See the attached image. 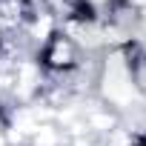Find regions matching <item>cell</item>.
I'll return each instance as SVG.
<instances>
[{
    "instance_id": "obj_1",
    "label": "cell",
    "mask_w": 146,
    "mask_h": 146,
    "mask_svg": "<svg viewBox=\"0 0 146 146\" xmlns=\"http://www.w3.org/2000/svg\"><path fill=\"white\" fill-rule=\"evenodd\" d=\"M37 60H40V66H43V72H46L49 78H66V75H72V72L80 66L83 52L78 49V43L72 40V37H66L57 29L37 49Z\"/></svg>"
},
{
    "instance_id": "obj_2",
    "label": "cell",
    "mask_w": 146,
    "mask_h": 146,
    "mask_svg": "<svg viewBox=\"0 0 146 146\" xmlns=\"http://www.w3.org/2000/svg\"><path fill=\"white\" fill-rule=\"evenodd\" d=\"M120 120H123V117H120L115 109H109L106 103H100L98 98H92V103L83 106V126H86V132L95 135L98 140H100L103 135H109L115 126H120Z\"/></svg>"
},
{
    "instance_id": "obj_3",
    "label": "cell",
    "mask_w": 146,
    "mask_h": 146,
    "mask_svg": "<svg viewBox=\"0 0 146 146\" xmlns=\"http://www.w3.org/2000/svg\"><path fill=\"white\" fill-rule=\"evenodd\" d=\"M29 146H66V132H63V129H60L54 120L40 123V126L32 132Z\"/></svg>"
},
{
    "instance_id": "obj_4",
    "label": "cell",
    "mask_w": 146,
    "mask_h": 146,
    "mask_svg": "<svg viewBox=\"0 0 146 146\" xmlns=\"http://www.w3.org/2000/svg\"><path fill=\"white\" fill-rule=\"evenodd\" d=\"M132 78H135V86H137V92L143 95V100H146V57H140L137 63H135V69H132Z\"/></svg>"
},
{
    "instance_id": "obj_5",
    "label": "cell",
    "mask_w": 146,
    "mask_h": 146,
    "mask_svg": "<svg viewBox=\"0 0 146 146\" xmlns=\"http://www.w3.org/2000/svg\"><path fill=\"white\" fill-rule=\"evenodd\" d=\"M0 106H3V98H0Z\"/></svg>"
}]
</instances>
